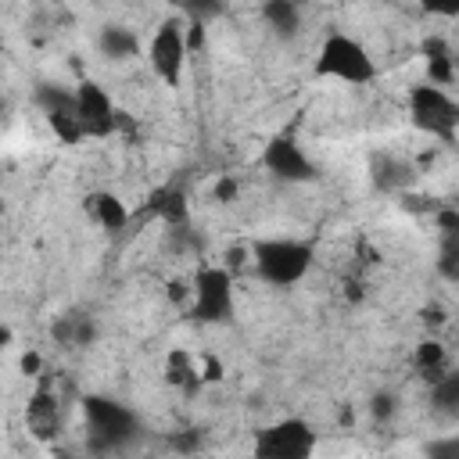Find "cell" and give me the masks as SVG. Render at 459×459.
I'll return each instance as SVG.
<instances>
[{
	"mask_svg": "<svg viewBox=\"0 0 459 459\" xmlns=\"http://www.w3.org/2000/svg\"><path fill=\"white\" fill-rule=\"evenodd\" d=\"M312 72H316V79H333V82H344V86H369L380 75L373 54L355 36L337 32V29L323 36Z\"/></svg>",
	"mask_w": 459,
	"mask_h": 459,
	"instance_id": "6da1fadb",
	"label": "cell"
},
{
	"mask_svg": "<svg viewBox=\"0 0 459 459\" xmlns=\"http://www.w3.org/2000/svg\"><path fill=\"white\" fill-rule=\"evenodd\" d=\"M312 244L308 240H294V237H265L251 244V262L262 283L269 287H294L308 276L312 269Z\"/></svg>",
	"mask_w": 459,
	"mask_h": 459,
	"instance_id": "7a4b0ae2",
	"label": "cell"
},
{
	"mask_svg": "<svg viewBox=\"0 0 459 459\" xmlns=\"http://www.w3.org/2000/svg\"><path fill=\"white\" fill-rule=\"evenodd\" d=\"M82 416H86L93 452H118L140 434V416L129 405H122L118 398H108V394H86L82 398Z\"/></svg>",
	"mask_w": 459,
	"mask_h": 459,
	"instance_id": "3957f363",
	"label": "cell"
},
{
	"mask_svg": "<svg viewBox=\"0 0 459 459\" xmlns=\"http://www.w3.org/2000/svg\"><path fill=\"white\" fill-rule=\"evenodd\" d=\"M409 122L430 140H441L445 147H452L459 133V104L445 86L416 82L409 90Z\"/></svg>",
	"mask_w": 459,
	"mask_h": 459,
	"instance_id": "277c9868",
	"label": "cell"
},
{
	"mask_svg": "<svg viewBox=\"0 0 459 459\" xmlns=\"http://www.w3.org/2000/svg\"><path fill=\"white\" fill-rule=\"evenodd\" d=\"M190 298H194L190 316H194L197 323H204V326H222V323H230L233 312H237V301H233V276H230V269H222V265H204V269H197L194 287H190Z\"/></svg>",
	"mask_w": 459,
	"mask_h": 459,
	"instance_id": "5b68a950",
	"label": "cell"
},
{
	"mask_svg": "<svg viewBox=\"0 0 459 459\" xmlns=\"http://www.w3.org/2000/svg\"><path fill=\"white\" fill-rule=\"evenodd\" d=\"M316 452V430L301 416L276 420L258 430L255 437V455L258 459H308Z\"/></svg>",
	"mask_w": 459,
	"mask_h": 459,
	"instance_id": "8992f818",
	"label": "cell"
},
{
	"mask_svg": "<svg viewBox=\"0 0 459 459\" xmlns=\"http://www.w3.org/2000/svg\"><path fill=\"white\" fill-rule=\"evenodd\" d=\"M183 29L186 22L183 18H161L151 43H147V61H151V72L165 82V86H179L183 82V72H186V39H183Z\"/></svg>",
	"mask_w": 459,
	"mask_h": 459,
	"instance_id": "52a82bcc",
	"label": "cell"
},
{
	"mask_svg": "<svg viewBox=\"0 0 459 459\" xmlns=\"http://www.w3.org/2000/svg\"><path fill=\"white\" fill-rule=\"evenodd\" d=\"M262 169L280 179V183H312L319 176L316 161L308 158V151L290 136V133H276L265 147H262Z\"/></svg>",
	"mask_w": 459,
	"mask_h": 459,
	"instance_id": "ba28073f",
	"label": "cell"
},
{
	"mask_svg": "<svg viewBox=\"0 0 459 459\" xmlns=\"http://www.w3.org/2000/svg\"><path fill=\"white\" fill-rule=\"evenodd\" d=\"M36 104L47 115V126L54 129V136L65 147H75L82 136V122H79V108H75V90H65L57 82H39L36 90Z\"/></svg>",
	"mask_w": 459,
	"mask_h": 459,
	"instance_id": "9c48e42d",
	"label": "cell"
},
{
	"mask_svg": "<svg viewBox=\"0 0 459 459\" xmlns=\"http://www.w3.org/2000/svg\"><path fill=\"white\" fill-rule=\"evenodd\" d=\"M75 108H79L82 136H90V140H108V136H115L118 104L111 100V93H108L97 79H82V82L75 86Z\"/></svg>",
	"mask_w": 459,
	"mask_h": 459,
	"instance_id": "30bf717a",
	"label": "cell"
},
{
	"mask_svg": "<svg viewBox=\"0 0 459 459\" xmlns=\"http://www.w3.org/2000/svg\"><path fill=\"white\" fill-rule=\"evenodd\" d=\"M82 208H86V215L104 230V233H122L126 226H129V208H126V201L118 197V194H111V190H93V194H86V201H82Z\"/></svg>",
	"mask_w": 459,
	"mask_h": 459,
	"instance_id": "8fae6325",
	"label": "cell"
},
{
	"mask_svg": "<svg viewBox=\"0 0 459 459\" xmlns=\"http://www.w3.org/2000/svg\"><path fill=\"white\" fill-rule=\"evenodd\" d=\"M420 54L427 57V82L448 90L455 82V54H452V43L445 36H427L420 43Z\"/></svg>",
	"mask_w": 459,
	"mask_h": 459,
	"instance_id": "7c38bea8",
	"label": "cell"
},
{
	"mask_svg": "<svg viewBox=\"0 0 459 459\" xmlns=\"http://www.w3.org/2000/svg\"><path fill=\"white\" fill-rule=\"evenodd\" d=\"M97 50L108 61H133L140 54V36H136V29H129L122 22H108L97 32Z\"/></svg>",
	"mask_w": 459,
	"mask_h": 459,
	"instance_id": "4fadbf2b",
	"label": "cell"
},
{
	"mask_svg": "<svg viewBox=\"0 0 459 459\" xmlns=\"http://www.w3.org/2000/svg\"><path fill=\"white\" fill-rule=\"evenodd\" d=\"M147 215L161 219L169 230L176 226H190V204H186V194L179 186H158L147 201Z\"/></svg>",
	"mask_w": 459,
	"mask_h": 459,
	"instance_id": "5bb4252c",
	"label": "cell"
},
{
	"mask_svg": "<svg viewBox=\"0 0 459 459\" xmlns=\"http://www.w3.org/2000/svg\"><path fill=\"white\" fill-rule=\"evenodd\" d=\"M369 176H373V186L384 190V194H402L412 179H416V169L402 158H391V154H377L369 161Z\"/></svg>",
	"mask_w": 459,
	"mask_h": 459,
	"instance_id": "9a60e30c",
	"label": "cell"
},
{
	"mask_svg": "<svg viewBox=\"0 0 459 459\" xmlns=\"http://www.w3.org/2000/svg\"><path fill=\"white\" fill-rule=\"evenodd\" d=\"M25 423L29 430L39 437V441H50L54 434H61V416H57V402L47 387H39L32 398H29V409H25Z\"/></svg>",
	"mask_w": 459,
	"mask_h": 459,
	"instance_id": "2e32d148",
	"label": "cell"
},
{
	"mask_svg": "<svg viewBox=\"0 0 459 459\" xmlns=\"http://www.w3.org/2000/svg\"><path fill=\"white\" fill-rule=\"evenodd\" d=\"M50 337H54L61 348H90V344L97 341V323H93V316L68 312V316H57V319H54Z\"/></svg>",
	"mask_w": 459,
	"mask_h": 459,
	"instance_id": "e0dca14e",
	"label": "cell"
},
{
	"mask_svg": "<svg viewBox=\"0 0 459 459\" xmlns=\"http://www.w3.org/2000/svg\"><path fill=\"white\" fill-rule=\"evenodd\" d=\"M165 384L176 387V391H183V394H197V391L204 387L197 359H194L190 351H183V348L169 351V355H165Z\"/></svg>",
	"mask_w": 459,
	"mask_h": 459,
	"instance_id": "ac0fdd59",
	"label": "cell"
},
{
	"mask_svg": "<svg viewBox=\"0 0 459 459\" xmlns=\"http://www.w3.org/2000/svg\"><path fill=\"white\" fill-rule=\"evenodd\" d=\"M265 29H273V36L290 39L301 32V4L298 0H262L258 7Z\"/></svg>",
	"mask_w": 459,
	"mask_h": 459,
	"instance_id": "d6986e66",
	"label": "cell"
},
{
	"mask_svg": "<svg viewBox=\"0 0 459 459\" xmlns=\"http://www.w3.org/2000/svg\"><path fill=\"white\" fill-rule=\"evenodd\" d=\"M412 366H416V373H420L427 384L441 380V377L448 373V351H445V344H441L437 337L420 341L416 351H412Z\"/></svg>",
	"mask_w": 459,
	"mask_h": 459,
	"instance_id": "ffe728a7",
	"label": "cell"
},
{
	"mask_svg": "<svg viewBox=\"0 0 459 459\" xmlns=\"http://www.w3.org/2000/svg\"><path fill=\"white\" fill-rule=\"evenodd\" d=\"M430 405L445 416H455L459 412V373H445L441 380L430 384Z\"/></svg>",
	"mask_w": 459,
	"mask_h": 459,
	"instance_id": "44dd1931",
	"label": "cell"
},
{
	"mask_svg": "<svg viewBox=\"0 0 459 459\" xmlns=\"http://www.w3.org/2000/svg\"><path fill=\"white\" fill-rule=\"evenodd\" d=\"M366 409H369V420H373V423H391L394 412H398V394L387 391V387H384V391H373Z\"/></svg>",
	"mask_w": 459,
	"mask_h": 459,
	"instance_id": "7402d4cb",
	"label": "cell"
},
{
	"mask_svg": "<svg viewBox=\"0 0 459 459\" xmlns=\"http://www.w3.org/2000/svg\"><path fill=\"white\" fill-rule=\"evenodd\" d=\"M176 7L186 14V22H212L222 14V0H176Z\"/></svg>",
	"mask_w": 459,
	"mask_h": 459,
	"instance_id": "603a6c76",
	"label": "cell"
},
{
	"mask_svg": "<svg viewBox=\"0 0 459 459\" xmlns=\"http://www.w3.org/2000/svg\"><path fill=\"white\" fill-rule=\"evenodd\" d=\"M437 269H441V276H445V280H459V247H455V240H452V237H448V240H445V247H441Z\"/></svg>",
	"mask_w": 459,
	"mask_h": 459,
	"instance_id": "cb8c5ba5",
	"label": "cell"
},
{
	"mask_svg": "<svg viewBox=\"0 0 459 459\" xmlns=\"http://www.w3.org/2000/svg\"><path fill=\"white\" fill-rule=\"evenodd\" d=\"M183 39H186V54L204 50V43H208V25H204V22H186Z\"/></svg>",
	"mask_w": 459,
	"mask_h": 459,
	"instance_id": "d4e9b609",
	"label": "cell"
},
{
	"mask_svg": "<svg viewBox=\"0 0 459 459\" xmlns=\"http://www.w3.org/2000/svg\"><path fill=\"white\" fill-rule=\"evenodd\" d=\"M212 194H215V201H219V204H230V201H237V194H240V183H237L233 176H219Z\"/></svg>",
	"mask_w": 459,
	"mask_h": 459,
	"instance_id": "484cf974",
	"label": "cell"
},
{
	"mask_svg": "<svg viewBox=\"0 0 459 459\" xmlns=\"http://www.w3.org/2000/svg\"><path fill=\"white\" fill-rule=\"evenodd\" d=\"M420 7L427 14H437V18H455L459 14V0H420Z\"/></svg>",
	"mask_w": 459,
	"mask_h": 459,
	"instance_id": "4316f807",
	"label": "cell"
},
{
	"mask_svg": "<svg viewBox=\"0 0 459 459\" xmlns=\"http://www.w3.org/2000/svg\"><path fill=\"white\" fill-rule=\"evenodd\" d=\"M197 366H201V380H204V384H219V380H222V362H219L215 355H201Z\"/></svg>",
	"mask_w": 459,
	"mask_h": 459,
	"instance_id": "83f0119b",
	"label": "cell"
},
{
	"mask_svg": "<svg viewBox=\"0 0 459 459\" xmlns=\"http://www.w3.org/2000/svg\"><path fill=\"white\" fill-rule=\"evenodd\" d=\"M434 219H437V226L445 230V237H455V233H459V212H455V208L445 204V208H437Z\"/></svg>",
	"mask_w": 459,
	"mask_h": 459,
	"instance_id": "f1b7e54d",
	"label": "cell"
},
{
	"mask_svg": "<svg viewBox=\"0 0 459 459\" xmlns=\"http://www.w3.org/2000/svg\"><path fill=\"white\" fill-rule=\"evenodd\" d=\"M169 445H172V448H179V452H194V448H201V430L176 434V437H169Z\"/></svg>",
	"mask_w": 459,
	"mask_h": 459,
	"instance_id": "f546056e",
	"label": "cell"
},
{
	"mask_svg": "<svg viewBox=\"0 0 459 459\" xmlns=\"http://www.w3.org/2000/svg\"><path fill=\"white\" fill-rule=\"evenodd\" d=\"M18 369H22L25 377H39V369H43V359H39V351H25V355L18 359Z\"/></svg>",
	"mask_w": 459,
	"mask_h": 459,
	"instance_id": "4dcf8cb0",
	"label": "cell"
},
{
	"mask_svg": "<svg viewBox=\"0 0 459 459\" xmlns=\"http://www.w3.org/2000/svg\"><path fill=\"white\" fill-rule=\"evenodd\" d=\"M427 452H430V455H455V452H459V441H455V437H452V441H437V445H430Z\"/></svg>",
	"mask_w": 459,
	"mask_h": 459,
	"instance_id": "1f68e13d",
	"label": "cell"
},
{
	"mask_svg": "<svg viewBox=\"0 0 459 459\" xmlns=\"http://www.w3.org/2000/svg\"><path fill=\"white\" fill-rule=\"evenodd\" d=\"M423 319H427V323H434V326H441V323H445L448 316H445V312H441V308L434 305V308H423Z\"/></svg>",
	"mask_w": 459,
	"mask_h": 459,
	"instance_id": "d6a6232c",
	"label": "cell"
},
{
	"mask_svg": "<svg viewBox=\"0 0 459 459\" xmlns=\"http://www.w3.org/2000/svg\"><path fill=\"white\" fill-rule=\"evenodd\" d=\"M183 294H186V287H183L179 280H176V283H169V298H172V301H179Z\"/></svg>",
	"mask_w": 459,
	"mask_h": 459,
	"instance_id": "836d02e7",
	"label": "cell"
},
{
	"mask_svg": "<svg viewBox=\"0 0 459 459\" xmlns=\"http://www.w3.org/2000/svg\"><path fill=\"white\" fill-rule=\"evenodd\" d=\"M7 344H11V330H7V326H4V323H0V351H4V348H7Z\"/></svg>",
	"mask_w": 459,
	"mask_h": 459,
	"instance_id": "e575fe53",
	"label": "cell"
},
{
	"mask_svg": "<svg viewBox=\"0 0 459 459\" xmlns=\"http://www.w3.org/2000/svg\"><path fill=\"white\" fill-rule=\"evenodd\" d=\"M0 215H4V197H0Z\"/></svg>",
	"mask_w": 459,
	"mask_h": 459,
	"instance_id": "d590c367",
	"label": "cell"
}]
</instances>
